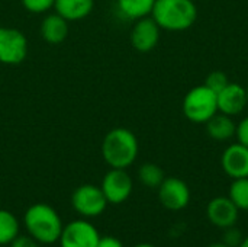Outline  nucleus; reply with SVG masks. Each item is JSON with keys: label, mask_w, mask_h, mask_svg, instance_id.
Returning a JSON list of instances; mask_svg holds the SVG:
<instances>
[{"label": "nucleus", "mask_w": 248, "mask_h": 247, "mask_svg": "<svg viewBox=\"0 0 248 247\" xmlns=\"http://www.w3.org/2000/svg\"><path fill=\"white\" fill-rule=\"evenodd\" d=\"M137 135L124 127L110 130L102 143V156L110 169H128L138 157Z\"/></svg>", "instance_id": "nucleus-1"}, {"label": "nucleus", "mask_w": 248, "mask_h": 247, "mask_svg": "<svg viewBox=\"0 0 248 247\" xmlns=\"http://www.w3.org/2000/svg\"><path fill=\"white\" fill-rule=\"evenodd\" d=\"M28 234L41 245H54L60 240L62 221L58 213L48 204L31 205L23 217Z\"/></svg>", "instance_id": "nucleus-2"}, {"label": "nucleus", "mask_w": 248, "mask_h": 247, "mask_svg": "<svg viewBox=\"0 0 248 247\" xmlns=\"http://www.w3.org/2000/svg\"><path fill=\"white\" fill-rule=\"evenodd\" d=\"M151 17L161 29L180 32L193 26L198 7L193 0H155Z\"/></svg>", "instance_id": "nucleus-3"}, {"label": "nucleus", "mask_w": 248, "mask_h": 247, "mask_svg": "<svg viewBox=\"0 0 248 247\" xmlns=\"http://www.w3.org/2000/svg\"><path fill=\"white\" fill-rule=\"evenodd\" d=\"M182 109L190 122L206 124L215 114H218L217 93L205 84L196 86L186 93Z\"/></svg>", "instance_id": "nucleus-4"}, {"label": "nucleus", "mask_w": 248, "mask_h": 247, "mask_svg": "<svg viewBox=\"0 0 248 247\" xmlns=\"http://www.w3.org/2000/svg\"><path fill=\"white\" fill-rule=\"evenodd\" d=\"M71 204L77 214L81 217H99L108 207V201L100 189L96 185H81L71 195Z\"/></svg>", "instance_id": "nucleus-5"}, {"label": "nucleus", "mask_w": 248, "mask_h": 247, "mask_svg": "<svg viewBox=\"0 0 248 247\" xmlns=\"http://www.w3.org/2000/svg\"><path fill=\"white\" fill-rule=\"evenodd\" d=\"M28 55V39L16 28L0 26V63L16 66Z\"/></svg>", "instance_id": "nucleus-6"}, {"label": "nucleus", "mask_w": 248, "mask_h": 247, "mask_svg": "<svg viewBox=\"0 0 248 247\" xmlns=\"http://www.w3.org/2000/svg\"><path fill=\"white\" fill-rule=\"evenodd\" d=\"M100 189L108 204L119 205L131 197L134 182L126 169H110L102 179Z\"/></svg>", "instance_id": "nucleus-7"}, {"label": "nucleus", "mask_w": 248, "mask_h": 247, "mask_svg": "<svg viewBox=\"0 0 248 247\" xmlns=\"http://www.w3.org/2000/svg\"><path fill=\"white\" fill-rule=\"evenodd\" d=\"M100 234L97 229L86 220H74L62 227L60 236L61 247H96Z\"/></svg>", "instance_id": "nucleus-8"}, {"label": "nucleus", "mask_w": 248, "mask_h": 247, "mask_svg": "<svg viewBox=\"0 0 248 247\" xmlns=\"http://www.w3.org/2000/svg\"><path fill=\"white\" fill-rule=\"evenodd\" d=\"M158 189V201L169 211H182L190 202V189L179 178H166Z\"/></svg>", "instance_id": "nucleus-9"}, {"label": "nucleus", "mask_w": 248, "mask_h": 247, "mask_svg": "<svg viewBox=\"0 0 248 247\" xmlns=\"http://www.w3.org/2000/svg\"><path fill=\"white\" fill-rule=\"evenodd\" d=\"M160 26L151 16L141 17L131 31V44L140 52L153 51L160 41Z\"/></svg>", "instance_id": "nucleus-10"}, {"label": "nucleus", "mask_w": 248, "mask_h": 247, "mask_svg": "<svg viewBox=\"0 0 248 247\" xmlns=\"http://www.w3.org/2000/svg\"><path fill=\"white\" fill-rule=\"evenodd\" d=\"M206 215L212 226L225 230L237 224L240 210L228 197H217L209 201L206 207Z\"/></svg>", "instance_id": "nucleus-11"}, {"label": "nucleus", "mask_w": 248, "mask_h": 247, "mask_svg": "<svg viewBox=\"0 0 248 247\" xmlns=\"http://www.w3.org/2000/svg\"><path fill=\"white\" fill-rule=\"evenodd\" d=\"M221 166L231 179L248 178V147L241 143L228 146L222 153Z\"/></svg>", "instance_id": "nucleus-12"}, {"label": "nucleus", "mask_w": 248, "mask_h": 247, "mask_svg": "<svg viewBox=\"0 0 248 247\" xmlns=\"http://www.w3.org/2000/svg\"><path fill=\"white\" fill-rule=\"evenodd\" d=\"M218 112L235 116L241 114L248 105L247 90L238 83H228L221 92L217 93Z\"/></svg>", "instance_id": "nucleus-13"}, {"label": "nucleus", "mask_w": 248, "mask_h": 247, "mask_svg": "<svg viewBox=\"0 0 248 247\" xmlns=\"http://www.w3.org/2000/svg\"><path fill=\"white\" fill-rule=\"evenodd\" d=\"M68 32H70L68 20L64 19L57 12L44 17V20L41 23L42 39L48 44H52V45L61 44L62 41H65V38L68 36Z\"/></svg>", "instance_id": "nucleus-14"}, {"label": "nucleus", "mask_w": 248, "mask_h": 247, "mask_svg": "<svg viewBox=\"0 0 248 247\" xmlns=\"http://www.w3.org/2000/svg\"><path fill=\"white\" fill-rule=\"evenodd\" d=\"M94 7V0H55L54 9L68 22L87 17Z\"/></svg>", "instance_id": "nucleus-15"}, {"label": "nucleus", "mask_w": 248, "mask_h": 247, "mask_svg": "<svg viewBox=\"0 0 248 247\" xmlns=\"http://www.w3.org/2000/svg\"><path fill=\"white\" fill-rule=\"evenodd\" d=\"M237 124L234 122L232 116L225 114H215L206 122V132L215 141H227L235 137Z\"/></svg>", "instance_id": "nucleus-16"}, {"label": "nucleus", "mask_w": 248, "mask_h": 247, "mask_svg": "<svg viewBox=\"0 0 248 247\" xmlns=\"http://www.w3.org/2000/svg\"><path fill=\"white\" fill-rule=\"evenodd\" d=\"M155 0H116L118 10L128 19L138 20L150 16Z\"/></svg>", "instance_id": "nucleus-17"}, {"label": "nucleus", "mask_w": 248, "mask_h": 247, "mask_svg": "<svg viewBox=\"0 0 248 247\" xmlns=\"http://www.w3.org/2000/svg\"><path fill=\"white\" fill-rule=\"evenodd\" d=\"M19 236V221L7 210H0V246H9Z\"/></svg>", "instance_id": "nucleus-18"}, {"label": "nucleus", "mask_w": 248, "mask_h": 247, "mask_svg": "<svg viewBox=\"0 0 248 247\" xmlns=\"http://www.w3.org/2000/svg\"><path fill=\"white\" fill-rule=\"evenodd\" d=\"M138 179L147 188H158L166 179V175L158 165L144 163L138 170Z\"/></svg>", "instance_id": "nucleus-19"}, {"label": "nucleus", "mask_w": 248, "mask_h": 247, "mask_svg": "<svg viewBox=\"0 0 248 247\" xmlns=\"http://www.w3.org/2000/svg\"><path fill=\"white\" fill-rule=\"evenodd\" d=\"M228 198L240 211H248V178L232 179Z\"/></svg>", "instance_id": "nucleus-20"}, {"label": "nucleus", "mask_w": 248, "mask_h": 247, "mask_svg": "<svg viewBox=\"0 0 248 247\" xmlns=\"http://www.w3.org/2000/svg\"><path fill=\"white\" fill-rule=\"evenodd\" d=\"M228 83H230L228 76H227L224 71L217 70V71H212V73L208 74V77H206V80H205L203 84L208 86V87H209L211 90H214L215 93H218V92H221Z\"/></svg>", "instance_id": "nucleus-21"}, {"label": "nucleus", "mask_w": 248, "mask_h": 247, "mask_svg": "<svg viewBox=\"0 0 248 247\" xmlns=\"http://www.w3.org/2000/svg\"><path fill=\"white\" fill-rule=\"evenodd\" d=\"M22 6L31 13H44L54 7L55 0H20Z\"/></svg>", "instance_id": "nucleus-22"}, {"label": "nucleus", "mask_w": 248, "mask_h": 247, "mask_svg": "<svg viewBox=\"0 0 248 247\" xmlns=\"http://www.w3.org/2000/svg\"><path fill=\"white\" fill-rule=\"evenodd\" d=\"M243 234L238 229H235V226L225 229L224 230V236H222V243L227 245L228 247H238L243 242Z\"/></svg>", "instance_id": "nucleus-23"}, {"label": "nucleus", "mask_w": 248, "mask_h": 247, "mask_svg": "<svg viewBox=\"0 0 248 247\" xmlns=\"http://www.w3.org/2000/svg\"><path fill=\"white\" fill-rule=\"evenodd\" d=\"M235 137L238 138V143L244 144L248 147V116L240 121V124L237 125V131H235Z\"/></svg>", "instance_id": "nucleus-24"}, {"label": "nucleus", "mask_w": 248, "mask_h": 247, "mask_svg": "<svg viewBox=\"0 0 248 247\" xmlns=\"http://www.w3.org/2000/svg\"><path fill=\"white\" fill-rule=\"evenodd\" d=\"M9 247H38V242L28 236H16V239L9 245Z\"/></svg>", "instance_id": "nucleus-25"}, {"label": "nucleus", "mask_w": 248, "mask_h": 247, "mask_svg": "<svg viewBox=\"0 0 248 247\" xmlns=\"http://www.w3.org/2000/svg\"><path fill=\"white\" fill-rule=\"evenodd\" d=\"M96 247H124L122 242L113 236H100L99 239V243Z\"/></svg>", "instance_id": "nucleus-26"}, {"label": "nucleus", "mask_w": 248, "mask_h": 247, "mask_svg": "<svg viewBox=\"0 0 248 247\" xmlns=\"http://www.w3.org/2000/svg\"><path fill=\"white\" fill-rule=\"evenodd\" d=\"M238 247H248V237H244L243 242H241V245Z\"/></svg>", "instance_id": "nucleus-27"}, {"label": "nucleus", "mask_w": 248, "mask_h": 247, "mask_svg": "<svg viewBox=\"0 0 248 247\" xmlns=\"http://www.w3.org/2000/svg\"><path fill=\"white\" fill-rule=\"evenodd\" d=\"M208 247H228L227 245H224L222 242L221 243H214V245H211V246H208Z\"/></svg>", "instance_id": "nucleus-28"}, {"label": "nucleus", "mask_w": 248, "mask_h": 247, "mask_svg": "<svg viewBox=\"0 0 248 247\" xmlns=\"http://www.w3.org/2000/svg\"><path fill=\"white\" fill-rule=\"evenodd\" d=\"M134 247H155L153 246V245H150V243H140V245H137V246Z\"/></svg>", "instance_id": "nucleus-29"}, {"label": "nucleus", "mask_w": 248, "mask_h": 247, "mask_svg": "<svg viewBox=\"0 0 248 247\" xmlns=\"http://www.w3.org/2000/svg\"><path fill=\"white\" fill-rule=\"evenodd\" d=\"M246 90H247V100H248V86L246 87Z\"/></svg>", "instance_id": "nucleus-30"}]
</instances>
